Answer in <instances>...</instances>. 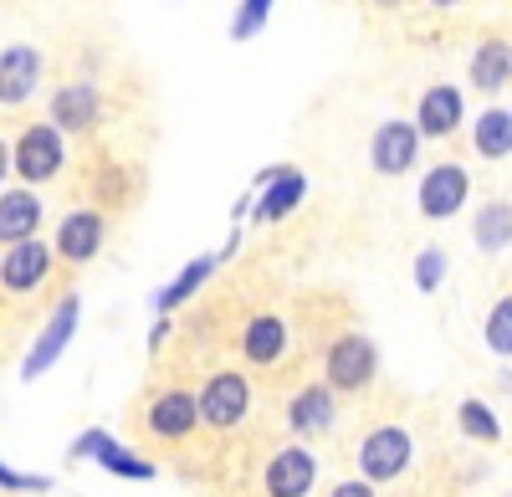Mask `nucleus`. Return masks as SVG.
Wrapping results in <instances>:
<instances>
[{
  "instance_id": "nucleus-1",
  "label": "nucleus",
  "mask_w": 512,
  "mask_h": 497,
  "mask_svg": "<svg viewBox=\"0 0 512 497\" xmlns=\"http://www.w3.org/2000/svg\"><path fill=\"white\" fill-rule=\"evenodd\" d=\"M67 164V134L57 129V123H26V129L16 134L11 144V170L21 175V185H47L62 175Z\"/></svg>"
},
{
  "instance_id": "nucleus-2",
  "label": "nucleus",
  "mask_w": 512,
  "mask_h": 497,
  "mask_svg": "<svg viewBox=\"0 0 512 497\" xmlns=\"http://www.w3.org/2000/svg\"><path fill=\"white\" fill-rule=\"evenodd\" d=\"M374 375H379V349H374L369 334H359V328H354V334H338V339L328 344V354H323V380H328L338 395L369 390Z\"/></svg>"
},
{
  "instance_id": "nucleus-3",
  "label": "nucleus",
  "mask_w": 512,
  "mask_h": 497,
  "mask_svg": "<svg viewBox=\"0 0 512 497\" xmlns=\"http://www.w3.org/2000/svg\"><path fill=\"white\" fill-rule=\"evenodd\" d=\"M52 262H57V246H52V241H36V236L11 241L6 257H0V293H6V298H31V293H41V287H47V277H52Z\"/></svg>"
},
{
  "instance_id": "nucleus-4",
  "label": "nucleus",
  "mask_w": 512,
  "mask_h": 497,
  "mask_svg": "<svg viewBox=\"0 0 512 497\" xmlns=\"http://www.w3.org/2000/svg\"><path fill=\"white\" fill-rule=\"evenodd\" d=\"M195 400H200V426L231 431V426L246 421V410H251V380L241 375V369H216V375H205Z\"/></svg>"
},
{
  "instance_id": "nucleus-5",
  "label": "nucleus",
  "mask_w": 512,
  "mask_h": 497,
  "mask_svg": "<svg viewBox=\"0 0 512 497\" xmlns=\"http://www.w3.org/2000/svg\"><path fill=\"white\" fill-rule=\"evenodd\" d=\"M466 195H472V175H466V164L441 159V164H431V170H425L415 205H420L425 221H451V216H461Z\"/></svg>"
},
{
  "instance_id": "nucleus-6",
  "label": "nucleus",
  "mask_w": 512,
  "mask_h": 497,
  "mask_svg": "<svg viewBox=\"0 0 512 497\" xmlns=\"http://www.w3.org/2000/svg\"><path fill=\"white\" fill-rule=\"evenodd\" d=\"M410 457H415V441L405 426H374L359 441V472L369 482H395L410 467Z\"/></svg>"
},
{
  "instance_id": "nucleus-7",
  "label": "nucleus",
  "mask_w": 512,
  "mask_h": 497,
  "mask_svg": "<svg viewBox=\"0 0 512 497\" xmlns=\"http://www.w3.org/2000/svg\"><path fill=\"white\" fill-rule=\"evenodd\" d=\"M195 426H200V400H195L190 390H180V385L159 390V395L149 400V410H144V431H149V441H159V446L185 441Z\"/></svg>"
},
{
  "instance_id": "nucleus-8",
  "label": "nucleus",
  "mask_w": 512,
  "mask_h": 497,
  "mask_svg": "<svg viewBox=\"0 0 512 497\" xmlns=\"http://www.w3.org/2000/svg\"><path fill=\"white\" fill-rule=\"evenodd\" d=\"M313 482H318V457L303 446V436L287 441V446H277L272 462H267V472H262V492H267V497H308Z\"/></svg>"
},
{
  "instance_id": "nucleus-9",
  "label": "nucleus",
  "mask_w": 512,
  "mask_h": 497,
  "mask_svg": "<svg viewBox=\"0 0 512 497\" xmlns=\"http://www.w3.org/2000/svg\"><path fill=\"white\" fill-rule=\"evenodd\" d=\"M103 236H108V221L103 211H93V205H82V211H67L57 221V262L62 267H88L98 252H103Z\"/></svg>"
},
{
  "instance_id": "nucleus-10",
  "label": "nucleus",
  "mask_w": 512,
  "mask_h": 497,
  "mask_svg": "<svg viewBox=\"0 0 512 497\" xmlns=\"http://www.w3.org/2000/svg\"><path fill=\"white\" fill-rule=\"evenodd\" d=\"M415 154H420V129L410 118H384L374 129V139H369V164H374V175H384V180L405 175L415 164Z\"/></svg>"
},
{
  "instance_id": "nucleus-11",
  "label": "nucleus",
  "mask_w": 512,
  "mask_h": 497,
  "mask_svg": "<svg viewBox=\"0 0 512 497\" xmlns=\"http://www.w3.org/2000/svg\"><path fill=\"white\" fill-rule=\"evenodd\" d=\"M41 72H47V62H41V52L26 47V41H16V47L0 52V108L31 103L36 88H41Z\"/></svg>"
},
{
  "instance_id": "nucleus-12",
  "label": "nucleus",
  "mask_w": 512,
  "mask_h": 497,
  "mask_svg": "<svg viewBox=\"0 0 512 497\" xmlns=\"http://www.w3.org/2000/svg\"><path fill=\"white\" fill-rule=\"evenodd\" d=\"M52 123L62 134H93L103 123V93L93 82H62L52 93Z\"/></svg>"
},
{
  "instance_id": "nucleus-13",
  "label": "nucleus",
  "mask_w": 512,
  "mask_h": 497,
  "mask_svg": "<svg viewBox=\"0 0 512 497\" xmlns=\"http://www.w3.org/2000/svg\"><path fill=\"white\" fill-rule=\"evenodd\" d=\"M333 421H338V390H333L328 380L303 385V390L287 400V426H292V436H328Z\"/></svg>"
},
{
  "instance_id": "nucleus-14",
  "label": "nucleus",
  "mask_w": 512,
  "mask_h": 497,
  "mask_svg": "<svg viewBox=\"0 0 512 497\" xmlns=\"http://www.w3.org/2000/svg\"><path fill=\"white\" fill-rule=\"evenodd\" d=\"M466 118V98L456 82H436V88L420 93V108H415V129L420 139H451Z\"/></svg>"
},
{
  "instance_id": "nucleus-15",
  "label": "nucleus",
  "mask_w": 512,
  "mask_h": 497,
  "mask_svg": "<svg viewBox=\"0 0 512 497\" xmlns=\"http://www.w3.org/2000/svg\"><path fill=\"white\" fill-rule=\"evenodd\" d=\"M262 185H267V190H262V200H256V221H262V226L292 216L297 205H303V195H308L303 170H292V164H277V170H267Z\"/></svg>"
},
{
  "instance_id": "nucleus-16",
  "label": "nucleus",
  "mask_w": 512,
  "mask_h": 497,
  "mask_svg": "<svg viewBox=\"0 0 512 497\" xmlns=\"http://www.w3.org/2000/svg\"><path fill=\"white\" fill-rule=\"evenodd\" d=\"M466 77H472L477 93H502L512 82V41L507 36H482L477 52H472V67H466Z\"/></svg>"
},
{
  "instance_id": "nucleus-17",
  "label": "nucleus",
  "mask_w": 512,
  "mask_h": 497,
  "mask_svg": "<svg viewBox=\"0 0 512 497\" xmlns=\"http://www.w3.org/2000/svg\"><path fill=\"white\" fill-rule=\"evenodd\" d=\"M282 354H287V323L277 313H256L241 328V359L256 369H272V364H282Z\"/></svg>"
},
{
  "instance_id": "nucleus-18",
  "label": "nucleus",
  "mask_w": 512,
  "mask_h": 497,
  "mask_svg": "<svg viewBox=\"0 0 512 497\" xmlns=\"http://www.w3.org/2000/svg\"><path fill=\"white\" fill-rule=\"evenodd\" d=\"M41 216H47V205H41V195H36L31 185H21V190H0V246L36 236Z\"/></svg>"
},
{
  "instance_id": "nucleus-19",
  "label": "nucleus",
  "mask_w": 512,
  "mask_h": 497,
  "mask_svg": "<svg viewBox=\"0 0 512 497\" xmlns=\"http://www.w3.org/2000/svg\"><path fill=\"white\" fill-rule=\"evenodd\" d=\"M77 457H98L108 472H118V477H154V467L144 462V457H134L128 446H118V441H108L103 431H88L77 441Z\"/></svg>"
},
{
  "instance_id": "nucleus-20",
  "label": "nucleus",
  "mask_w": 512,
  "mask_h": 497,
  "mask_svg": "<svg viewBox=\"0 0 512 497\" xmlns=\"http://www.w3.org/2000/svg\"><path fill=\"white\" fill-rule=\"evenodd\" d=\"M472 149L482 159H507L512 154V108H487L472 123Z\"/></svg>"
},
{
  "instance_id": "nucleus-21",
  "label": "nucleus",
  "mask_w": 512,
  "mask_h": 497,
  "mask_svg": "<svg viewBox=\"0 0 512 497\" xmlns=\"http://www.w3.org/2000/svg\"><path fill=\"white\" fill-rule=\"evenodd\" d=\"M72 323H77V298L67 293L62 298V308H57V318H52V328L41 334V344H36V354L26 359V375H41L57 354H62V344H67V334H72Z\"/></svg>"
},
{
  "instance_id": "nucleus-22",
  "label": "nucleus",
  "mask_w": 512,
  "mask_h": 497,
  "mask_svg": "<svg viewBox=\"0 0 512 497\" xmlns=\"http://www.w3.org/2000/svg\"><path fill=\"white\" fill-rule=\"evenodd\" d=\"M472 236L482 252H502V246H512V205L507 200H487L477 221H472Z\"/></svg>"
},
{
  "instance_id": "nucleus-23",
  "label": "nucleus",
  "mask_w": 512,
  "mask_h": 497,
  "mask_svg": "<svg viewBox=\"0 0 512 497\" xmlns=\"http://www.w3.org/2000/svg\"><path fill=\"white\" fill-rule=\"evenodd\" d=\"M456 426H461V436H472V441H482V446H497V441H502V421L492 416L487 400H461V405H456Z\"/></svg>"
},
{
  "instance_id": "nucleus-24",
  "label": "nucleus",
  "mask_w": 512,
  "mask_h": 497,
  "mask_svg": "<svg viewBox=\"0 0 512 497\" xmlns=\"http://www.w3.org/2000/svg\"><path fill=\"white\" fill-rule=\"evenodd\" d=\"M210 272H216V257H195V262H190V267H185V272H180V277L159 293V313H169V308H180L185 298H195L200 287L210 282Z\"/></svg>"
},
{
  "instance_id": "nucleus-25",
  "label": "nucleus",
  "mask_w": 512,
  "mask_h": 497,
  "mask_svg": "<svg viewBox=\"0 0 512 497\" xmlns=\"http://www.w3.org/2000/svg\"><path fill=\"white\" fill-rule=\"evenodd\" d=\"M482 339L492 354H512V293H502L492 308H487V323H482Z\"/></svg>"
},
{
  "instance_id": "nucleus-26",
  "label": "nucleus",
  "mask_w": 512,
  "mask_h": 497,
  "mask_svg": "<svg viewBox=\"0 0 512 497\" xmlns=\"http://www.w3.org/2000/svg\"><path fill=\"white\" fill-rule=\"evenodd\" d=\"M267 16H272V0H241V11L231 21V41H251L256 31L267 26Z\"/></svg>"
},
{
  "instance_id": "nucleus-27",
  "label": "nucleus",
  "mask_w": 512,
  "mask_h": 497,
  "mask_svg": "<svg viewBox=\"0 0 512 497\" xmlns=\"http://www.w3.org/2000/svg\"><path fill=\"white\" fill-rule=\"evenodd\" d=\"M446 277V252H436V246H425V252L415 257V282H420V293H436Z\"/></svg>"
},
{
  "instance_id": "nucleus-28",
  "label": "nucleus",
  "mask_w": 512,
  "mask_h": 497,
  "mask_svg": "<svg viewBox=\"0 0 512 497\" xmlns=\"http://www.w3.org/2000/svg\"><path fill=\"white\" fill-rule=\"evenodd\" d=\"M328 497H379L374 492V482L369 477H349V482H333V492Z\"/></svg>"
},
{
  "instance_id": "nucleus-29",
  "label": "nucleus",
  "mask_w": 512,
  "mask_h": 497,
  "mask_svg": "<svg viewBox=\"0 0 512 497\" xmlns=\"http://www.w3.org/2000/svg\"><path fill=\"white\" fill-rule=\"evenodd\" d=\"M0 487H11V492H41L47 482H41V477H21V472H11V467H0Z\"/></svg>"
},
{
  "instance_id": "nucleus-30",
  "label": "nucleus",
  "mask_w": 512,
  "mask_h": 497,
  "mask_svg": "<svg viewBox=\"0 0 512 497\" xmlns=\"http://www.w3.org/2000/svg\"><path fill=\"white\" fill-rule=\"evenodd\" d=\"M6 175H11V144L0 139V185H6Z\"/></svg>"
},
{
  "instance_id": "nucleus-31",
  "label": "nucleus",
  "mask_w": 512,
  "mask_h": 497,
  "mask_svg": "<svg viewBox=\"0 0 512 497\" xmlns=\"http://www.w3.org/2000/svg\"><path fill=\"white\" fill-rule=\"evenodd\" d=\"M374 6H379V11H400V6H405V0H374Z\"/></svg>"
},
{
  "instance_id": "nucleus-32",
  "label": "nucleus",
  "mask_w": 512,
  "mask_h": 497,
  "mask_svg": "<svg viewBox=\"0 0 512 497\" xmlns=\"http://www.w3.org/2000/svg\"><path fill=\"white\" fill-rule=\"evenodd\" d=\"M431 6H441V11H451V6H461V0H431Z\"/></svg>"
}]
</instances>
